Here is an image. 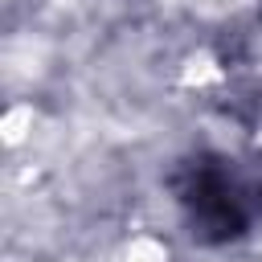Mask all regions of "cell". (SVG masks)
Segmentation results:
<instances>
[{
  "mask_svg": "<svg viewBox=\"0 0 262 262\" xmlns=\"http://www.w3.org/2000/svg\"><path fill=\"white\" fill-rule=\"evenodd\" d=\"M188 201H192V209H196V217H201V225H205V233H209V237L242 233V217H237V209H233V201H229L225 184H221L213 172H201V176H196V184H192Z\"/></svg>",
  "mask_w": 262,
  "mask_h": 262,
  "instance_id": "cell-1",
  "label": "cell"
}]
</instances>
